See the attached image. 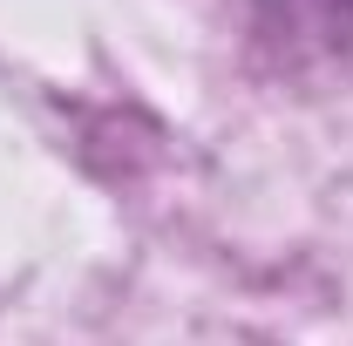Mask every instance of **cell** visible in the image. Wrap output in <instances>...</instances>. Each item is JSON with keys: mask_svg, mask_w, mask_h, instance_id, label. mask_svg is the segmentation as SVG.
I'll use <instances>...</instances> for the list:
<instances>
[{"mask_svg": "<svg viewBox=\"0 0 353 346\" xmlns=\"http://www.w3.org/2000/svg\"><path fill=\"white\" fill-rule=\"evenodd\" d=\"M265 34L292 48V54H353V0H252Z\"/></svg>", "mask_w": 353, "mask_h": 346, "instance_id": "cell-1", "label": "cell"}]
</instances>
